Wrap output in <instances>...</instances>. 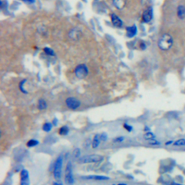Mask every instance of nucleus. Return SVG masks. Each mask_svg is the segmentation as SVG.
I'll return each instance as SVG.
<instances>
[{
	"instance_id": "18",
	"label": "nucleus",
	"mask_w": 185,
	"mask_h": 185,
	"mask_svg": "<svg viewBox=\"0 0 185 185\" xmlns=\"http://www.w3.org/2000/svg\"><path fill=\"white\" fill-rule=\"evenodd\" d=\"M173 146L174 147H185V138H179L175 140Z\"/></svg>"
},
{
	"instance_id": "16",
	"label": "nucleus",
	"mask_w": 185,
	"mask_h": 185,
	"mask_svg": "<svg viewBox=\"0 0 185 185\" xmlns=\"http://www.w3.org/2000/svg\"><path fill=\"white\" fill-rule=\"evenodd\" d=\"M38 108H39V110H45L47 108V103L46 101L43 98H41L39 100V104H38Z\"/></svg>"
},
{
	"instance_id": "17",
	"label": "nucleus",
	"mask_w": 185,
	"mask_h": 185,
	"mask_svg": "<svg viewBox=\"0 0 185 185\" xmlns=\"http://www.w3.org/2000/svg\"><path fill=\"white\" fill-rule=\"evenodd\" d=\"M70 132V128L67 126H62V127H60L59 130V134L60 135H67Z\"/></svg>"
},
{
	"instance_id": "20",
	"label": "nucleus",
	"mask_w": 185,
	"mask_h": 185,
	"mask_svg": "<svg viewBox=\"0 0 185 185\" xmlns=\"http://www.w3.org/2000/svg\"><path fill=\"white\" fill-rule=\"evenodd\" d=\"M39 144V141L36 139H31V140H28L26 143V145L28 148H33V147L37 146Z\"/></svg>"
},
{
	"instance_id": "19",
	"label": "nucleus",
	"mask_w": 185,
	"mask_h": 185,
	"mask_svg": "<svg viewBox=\"0 0 185 185\" xmlns=\"http://www.w3.org/2000/svg\"><path fill=\"white\" fill-rule=\"evenodd\" d=\"M143 138L145 140H148V141H149V140H153V139H156V134H155L153 132H152L150 131L146 132L144 134Z\"/></svg>"
},
{
	"instance_id": "13",
	"label": "nucleus",
	"mask_w": 185,
	"mask_h": 185,
	"mask_svg": "<svg viewBox=\"0 0 185 185\" xmlns=\"http://www.w3.org/2000/svg\"><path fill=\"white\" fill-rule=\"evenodd\" d=\"M113 5L118 9H122L125 7L126 0H112Z\"/></svg>"
},
{
	"instance_id": "21",
	"label": "nucleus",
	"mask_w": 185,
	"mask_h": 185,
	"mask_svg": "<svg viewBox=\"0 0 185 185\" xmlns=\"http://www.w3.org/2000/svg\"><path fill=\"white\" fill-rule=\"evenodd\" d=\"M53 128V124L50 123V122H46L45 124L43 125V130L46 132H49Z\"/></svg>"
},
{
	"instance_id": "8",
	"label": "nucleus",
	"mask_w": 185,
	"mask_h": 185,
	"mask_svg": "<svg viewBox=\"0 0 185 185\" xmlns=\"http://www.w3.org/2000/svg\"><path fill=\"white\" fill-rule=\"evenodd\" d=\"M82 179L85 180H94V181H106L109 180L110 178L106 176H101V175H88V176H82Z\"/></svg>"
},
{
	"instance_id": "9",
	"label": "nucleus",
	"mask_w": 185,
	"mask_h": 185,
	"mask_svg": "<svg viewBox=\"0 0 185 185\" xmlns=\"http://www.w3.org/2000/svg\"><path fill=\"white\" fill-rule=\"evenodd\" d=\"M153 18V8L148 7L144 11L143 14H142V20L145 23H149L151 21Z\"/></svg>"
},
{
	"instance_id": "6",
	"label": "nucleus",
	"mask_w": 185,
	"mask_h": 185,
	"mask_svg": "<svg viewBox=\"0 0 185 185\" xmlns=\"http://www.w3.org/2000/svg\"><path fill=\"white\" fill-rule=\"evenodd\" d=\"M65 104L67 108L71 110H76L81 106V102L75 97H69L65 100Z\"/></svg>"
},
{
	"instance_id": "34",
	"label": "nucleus",
	"mask_w": 185,
	"mask_h": 185,
	"mask_svg": "<svg viewBox=\"0 0 185 185\" xmlns=\"http://www.w3.org/2000/svg\"><path fill=\"white\" fill-rule=\"evenodd\" d=\"M112 185H115V184H112Z\"/></svg>"
},
{
	"instance_id": "31",
	"label": "nucleus",
	"mask_w": 185,
	"mask_h": 185,
	"mask_svg": "<svg viewBox=\"0 0 185 185\" xmlns=\"http://www.w3.org/2000/svg\"><path fill=\"white\" fill-rule=\"evenodd\" d=\"M144 131L145 132H149V131H150V129L148 127V126H145V128H144Z\"/></svg>"
},
{
	"instance_id": "30",
	"label": "nucleus",
	"mask_w": 185,
	"mask_h": 185,
	"mask_svg": "<svg viewBox=\"0 0 185 185\" xmlns=\"http://www.w3.org/2000/svg\"><path fill=\"white\" fill-rule=\"evenodd\" d=\"M24 2L28 3V4H33L35 2V0H23Z\"/></svg>"
},
{
	"instance_id": "2",
	"label": "nucleus",
	"mask_w": 185,
	"mask_h": 185,
	"mask_svg": "<svg viewBox=\"0 0 185 185\" xmlns=\"http://www.w3.org/2000/svg\"><path fill=\"white\" fill-rule=\"evenodd\" d=\"M104 160V156L98 154H91L86 155L79 158L78 162L80 164H98V163L102 162Z\"/></svg>"
},
{
	"instance_id": "26",
	"label": "nucleus",
	"mask_w": 185,
	"mask_h": 185,
	"mask_svg": "<svg viewBox=\"0 0 185 185\" xmlns=\"http://www.w3.org/2000/svg\"><path fill=\"white\" fill-rule=\"evenodd\" d=\"M100 140H101V141L106 142L108 139L107 134L105 133V132H103V133H101L100 134Z\"/></svg>"
},
{
	"instance_id": "1",
	"label": "nucleus",
	"mask_w": 185,
	"mask_h": 185,
	"mask_svg": "<svg viewBox=\"0 0 185 185\" xmlns=\"http://www.w3.org/2000/svg\"><path fill=\"white\" fill-rule=\"evenodd\" d=\"M173 43L174 41L172 36L168 33H165L158 40V46L162 51H168L172 47Z\"/></svg>"
},
{
	"instance_id": "27",
	"label": "nucleus",
	"mask_w": 185,
	"mask_h": 185,
	"mask_svg": "<svg viewBox=\"0 0 185 185\" xmlns=\"http://www.w3.org/2000/svg\"><path fill=\"white\" fill-rule=\"evenodd\" d=\"M124 140V137H118L113 140L114 142H122Z\"/></svg>"
},
{
	"instance_id": "7",
	"label": "nucleus",
	"mask_w": 185,
	"mask_h": 185,
	"mask_svg": "<svg viewBox=\"0 0 185 185\" xmlns=\"http://www.w3.org/2000/svg\"><path fill=\"white\" fill-rule=\"evenodd\" d=\"M21 185H30L29 172L25 168L21 172Z\"/></svg>"
},
{
	"instance_id": "15",
	"label": "nucleus",
	"mask_w": 185,
	"mask_h": 185,
	"mask_svg": "<svg viewBox=\"0 0 185 185\" xmlns=\"http://www.w3.org/2000/svg\"><path fill=\"white\" fill-rule=\"evenodd\" d=\"M177 16L179 19H184L185 17V7L179 5L177 7Z\"/></svg>"
},
{
	"instance_id": "22",
	"label": "nucleus",
	"mask_w": 185,
	"mask_h": 185,
	"mask_svg": "<svg viewBox=\"0 0 185 185\" xmlns=\"http://www.w3.org/2000/svg\"><path fill=\"white\" fill-rule=\"evenodd\" d=\"M148 144L152 146H158L160 145L161 143H160V142L158 141V140H157L156 139H153V140H150L148 141Z\"/></svg>"
},
{
	"instance_id": "5",
	"label": "nucleus",
	"mask_w": 185,
	"mask_h": 185,
	"mask_svg": "<svg viewBox=\"0 0 185 185\" xmlns=\"http://www.w3.org/2000/svg\"><path fill=\"white\" fill-rule=\"evenodd\" d=\"M75 74L79 79H84L88 75V68L85 64H79L75 67Z\"/></svg>"
},
{
	"instance_id": "10",
	"label": "nucleus",
	"mask_w": 185,
	"mask_h": 185,
	"mask_svg": "<svg viewBox=\"0 0 185 185\" xmlns=\"http://www.w3.org/2000/svg\"><path fill=\"white\" fill-rule=\"evenodd\" d=\"M111 20L112 24L116 28H122V26H123V22L116 14H111Z\"/></svg>"
},
{
	"instance_id": "32",
	"label": "nucleus",
	"mask_w": 185,
	"mask_h": 185,
	"mask_svg": "<svg viewBox=\"0 0 185 185\" xmlns=\"http://www.w3.org/2000/svg\"><path fill=\"white\" fill-rule=\"evenodd\" d=\"M52 185H63V184H62V183H59V182H54L53 183H52Z\"/></svg>"
},
{
	"instance_id": "14",
	"label": "nucleus",
	"mask_w": 185,
	"mask_h": 185,
	"mask_svg": "<svg viewBox=\"0 0 185 185\" xmlns=\"http://www.w3.org/2000/svg\"><path fill=\"white\" fill-rule=\"evenodd\" d=\"M100 134H96L94 135L93 138H92V148H93V149H96V148H97L98 146L100 145Z\"/></svg>"
},
{
	"instance_id": "25",
	"label": "nucleus",
	"mask_w": 185,
	"mask_h": 185,
	"mask_svg": "<svg viewBox=\"0 0 185 185\" xmlns=\"http://www.w3.org/2000/svg\"><path fill=\"white\" fill-rule=\"evenodd\" d=\"M123 127L125 129L126 131L129 132H131L132 131V130H133V126L130 125V124H128L126 123L123 124Z\"/></svg>"
},
{
	"instance_id": "12",
	"label": "nucleus",
	"mask_w": 185,
	"mask_h": 185,
	"mask_svg": "<svg viewBox=\"0 0 185 185\" xmlns=\"http://www.w3.org/2000/svg\"><path fill=\"white\" fill-rule=\"evenodd\" d=\"M137 32H138V28H137L135 25L126 28V36L129 38L134 37L137 34Z\"/></svg>"
},
{
	"instance_id": "23",
	"label": "nucleus",
	"mask_w": 185,
	"mask_h": 185,
	"mask_svg": "<svg viewBox=\"0 0 185 185\" xmlns=\"http://www.w3.org/2000/svg\"><path fill=\"white\" fill-rule=\"evenodd\" d=\"M43 51L45 52V54H47V55H49V56H54V55H55V54H54L53 50L50 49V48H48V47L44 48Z\"/></svg>"
},
{
	"instance_id": "28",
	"label": "nucleus",
	"mask_w": 185,
	"mask_h": 185,
	"mask_svg": "<svg viewBox=\"0 0 185 185\" xmlns=\"http://www.w3.org/2000/svg\"><path fill=\"white\" fill-rule=\"evenodd\" d=\"M174 140H168V141H166L165 142V145L166 146H170V145H173V144H174Z\"/></svg>"
},
{
	"instance_id": "3",
	"label": "nucleus",
	"mask_w": 185,
	"mask_h": 185,
	"mask_svg": "<svg viewBox=\"0 0 185 185\" xmlns=\"http://www.w3.org/2000/svg\"><path fill=\"white\" fill-rule=\"evenodd\" d=\"M62 166H63V157L62 156H58V158L54 163V170H53V176L54 179L59 181L61 179L62 172Z\"/></svg>"
},
{
	"instance_id": "24",
	"label": "nucleus",
	"mask_w": 185,
	"mask_h": 185,
	"mask_svg": "<svg viewBox=\"0 0 185 185\" xmlns=\"http://www.w3.org/2000/svg\"><path fill=\"white\" fill-rule=\"evenodd\" d=\"M72 156H73L74 158H79V157L80 156V148H75V149L73 150V153H72Z\"/></svg>"
},
{
	"instance_id": "11",
	"label": "nucleus",
	"mask_w": 185,
	"mask_h": 185,
	"mask_svg": "<svg viewBox=\"0 0 185 185\" xmlns=\"http://www.w3.org/2000/svg\"><path fill=\"white\" fill-rule=\"evenodd\" d=\"M81 31L78 28H72L69 32V37L74 41H77L81 36Z\"/></svg>"
},
{
	"instance_id": "33",
	"label": "nucleus",
	"mask_w": 185,
	"mask_h": 185,
	"mask_svg": "<svg viewBox=\"0 0 185 185\" xmlns=\"http://www.w3.org/2000/svg\"><path fill=\"white\" fill-rule=\"evenodd\" d=\"M117 185H126V184H124V183H120V184H118Z\"/></svg>"
},
{
	"instance_id": "4",
	"label": "nucleus",
	"mask_w": 185,
	"mask_h": 185,
	"mask_svg": "<svg viewBox=\"0 0 185 185\" xmlns=\"http://www.w3.org/2000/svg\"><path fill=\"white\" fill-rule=\"evenodd\" d=\"M64 182L67 185H73L75 183L71 161H68L66 165L65 170H64Z\"/></svg>"
},
{
	"instance_id": "29",
	"label": "nucleus",
	"mask_w": 185,
	"mask_h": 185,
	"mask_svg": "<svg viewBox=\"0 0 185 185\" xmlns=\"http://www.w3.org/2000/svg\"><path fill=\"white\" fill-rule=\"evenodd\" d=\"M166 185H184V184H181V183L176 182H172L168 183V184Z\"/></svg>"
}]
</instances>
